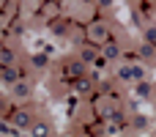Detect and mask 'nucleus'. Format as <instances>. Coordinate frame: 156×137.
<instances>
[{
  "label": "nucleus",
  "instance_id": "obj_1",
  "mask_svg": "<svg viewBox=\"0 0 156 137\" xmlns=\"http://www.w3.org/2000/svg\"><path fill=\"white\" fill-rule=\"evenodd\" d=\"M3 77H5V80H8V82H16V71H5V74H3Z\"/></svg>",
  "mask_w": 156,
  "mask_h": 137
}]
</instances>
